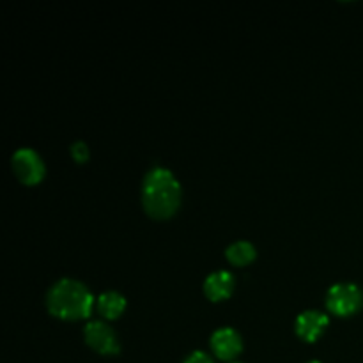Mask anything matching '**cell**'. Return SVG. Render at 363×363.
Here are the masks:
<instances>
[{"instance_id": "ba28073f", "label": "cell", "mask_w": 363, "mask_h": 363, "mask_svg": "<svg viewBox=\"0 0 363 363\" xmlns=\"http://www.w3.org/2000/svg\"><path fill=\"white\" fill-rule=\"evenodd\" d=\"M236 280H234L233 273L229 272H215L206 279L204 282V293L208 300L211 301H223L230 298L233 294Z\"/></svg>"}, {"instance_id": "277c9868", "label": "cell", "mask_w": 363, "mask_h": 363, "mask_svg": "<svg viewBox=\"0 0 363 363\" xmlns=\"http://www.w3.org/2000/svg\"><path fill=\"white\" fill-rule=\"evenodd\" d=\"M13 170L27 186H34L45 177V162L34 149L21 147L13 155Z\"/></svg>"}, {"instance_id": "8992f818", "label": "cell", "mask_w": 363, "mask_h": 363, "mask_svg": "<svg viewBox=\"0 0 363 363\" xmlns=\"http://www.w3.org/2000/svg\"><path fill=\"white\" fill-rule=\"evenodd\" d=\"M211 350L216 358L230 362L243 351V340L236 330L220 328L211 335Z\"/></svg>"}, {"instance_id": "7a4b0ae2", "label": "cell", "mask_w": 363, "mask_h": 363, "mask_svg": "<svg viewBox=\"0 0 363 363\" xmlns=\"http://www.w3.org/2000/svg\"><path fill=\"white\" fill-rule=\"evenodd\" d=\"M94 296L85 284L62 279L52 286L46 296V308L53 318L62 321H80L91 315Z\"/></svg>"}, {"instance_id": "52a82bcc", "label": "cell", "mask_w": 363, "mask_h": 363, "mask_svg": "<svg viewBox=\"0 0 363 363\" xmlns=\"http://www.w3.org/2000/svg\"><path fill=\"white\" fill-rule=\"evenodd\" d=\"M328 315L319 311H305L296 319V333L305 342H315L328 326Z\"/></svg>"}, {"instance_id": "3957f363", "label": "cell", "mask_w": 363, "mask_h": 363, "mask_svg": "<svg viewBox=\"0 0 363 363\" xmlns=\"http://www.w3.org/2000/svg\"><path fill=\"white\" fill-rule=\"evenodd\" d=\"M326 307L339 318H350L363 307V291L357 284L342 282L330 287L326 294Z\"/></svg>"}, {"instance_id": "30bf717a", "label": "cell", "mask_w": 363, "mask_h": 363, "mask_svg": "<svg viewBox=\"0 0 363 363\" xmlns=\"http://www.w3.org/2000/svg\"><path fill=\"white\" fill-rule=\"evenodd\" d=\"M257 252L255 247L248 241H236L225 250V257L234 266H247L255 259Z\"/></svg>"}, {"instance_id": "4fadbf2b", "label": "cell", "mask_w": 363, "mask_h": 363, "mask_svg": "<svg viewBox=\"0 0 363 363\" xmlns=\"http://www.w3.org/2000/svg\"><path fill=\"white\" fill-rule=\"evenodd\" d=\"M308 363H321V362H318V360H312V362H308Z\"/></svg>"}, {"instance_id": "6da1fadb", "label": "cell", "mask_w": 363, "mask_h": 363, "mask_svg": "<svg viewBox=\"0 0 363 363\" xmlns=\"http://www.w3.org/2000/svg\"><path fill=\"white\" fill-rule=\"evenodd\" d=\"M181 204V184L169 169L155 167L142 183V206L155 220H167L176 215Z\"/></svg>"}, {"instance_id": "5b68a950", "label": "cell", "mask_w": 363, "mask_h": 363, "mask_svg": "<svg viewBox=\"0 0 363 363\" xmlns=\"http://www.w3.org/2000/svg\"><path fill=\"white\" fill-rule=\"evenodd\" d=\"M84 337L89 347H92L99 354L110 357V354H117L121 351L117 333L103 321L89 323L84 330Z\"/></svg>"}, {"instance_id": "7c38bea8", "label": "cell", "mask_w": 363, "mask_h": 363, "mask_svg": "<svg viewBox=\"0 0 363 363\" xmlns=\"http://www.w3.org/2000/svg\"><path fill=\"white\" fill-rule=\"evenodd\" d=\"M183 363H213V358L206 354L204 351H195Z\"/></svg>"}, {"instance_id": "8fae6325", "label": "cell", "mask_w": 363, "mask_h": 363, "mask_svg": "<svg viewBox=\"0 0 363 363\" xmlns=\"http://www.w3.org/2000/svg\"><path fill=\"white\" fill-rule=\"evenodd\" d=\"M71 156H73L74 162L78 163H85L89 160V147L85 142L78 140L71 145Z\"/></svg>"}, {"instance_id": "9c48e42d", "label": "cell", "mask_w": 363, "mask_h": 363, "mask_svg": "<svg viewBox=\"0 0 363 363\" xmlns=\"http://www.w3.org/2000/svg\"><path fill=\"white\" fill-rule=\"evenodd\" d=\"M96 308H98L99 315L105 319H117L123 315L124 308H126V298L117 291H106V293L99 294L96 300Z\"/></svg>"}]
</instances>
